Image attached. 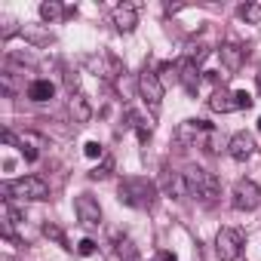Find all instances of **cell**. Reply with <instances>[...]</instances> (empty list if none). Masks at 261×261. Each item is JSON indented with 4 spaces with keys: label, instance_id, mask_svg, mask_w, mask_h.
<instances>
[{
    "label": "cell",
    "instance_id": "6da1fadb",
    "mask_svg": "<svg viewBox=\"0 0 261 261\" xmlns=\"http://www.w3.org/2000/svg\"><path fill=\"white\" fill-rule=\"evenodd\" d=\"M117 194H120V203L133 206V209H151L157 188H154L148 178H123Z\"/></svg>",
    "mask_w": 261,
    "mask_h": 261
},
{
    "label": "cell",
    "instance_id": "7a4b0ae2",
    "mask_svg": "<svg viewBox=\"0 0 261 261\" xmlns=\"http://www.w3.org/2000/svg\"><path fill=\"white\" fill-rule=\"evenodd\" d=\"M4 194L19 197V200H49V185L37 175H25V178H16V181H7Z\"/></svg>",
    "mask_w": 261,
    "mask_h": 261
},
{
    "label": "cell",
    "instance_id": "3957f363",
    "mask_svg": "<svg viewBox=\"0 0 261 261\" xmlns=\"http://www.w3.org/2000/svg\"><path fill=\"white\" fill-rule=\"evenodd\" d=\"M230 206L237 212H252L261 206V188L252 181V178H240L233 185V194H230Z\"/></svg>",
    "mask_w": 261,
    "mask_h": 261
},
{
    "label": "cell",
    "instance_id": "277c9868",
    "mask_svg": "<svg viewBox=\"0 0 261 261\" xmlns=\"http://www.w3.org/2000/svg\"><path fill=\"white\" fill-rule=\"evenodd\" d=\"M215 252H218V261H237L243 252V233L237 227H221L215 237Z\"/></svg>",
    "mask_w": 261,
    "mask_h": 261
},
{
    "label": "cell",
    "instance_id": "5b68a950",
    "mask_svg": "<svg viewBox=\"0 0 261 261\" xmlns=\"http://www.w3.org/2000/svg\"><path fill=\"white\" fill-rule=\"evenodd\" d=\"M139 92H142V98L151 105V111H160V105H163V80H160L157 71L145 68V71L139 74Z\"/></svg>",
    "mask_w": 261,
    "mask_h": 261
},
{
    "label": "cell",
    "instance_id": "8992f818",
    "mask_svg": "<svg viewBox=\"0 0 261 261\" xmlns=\"http://www.w3.org/2000/svg\"><path fill=\"white\" fill-rule=\"evenodd\" d=\"M212 133V126L206 123V120H185L181 126H178V133H175V139L181 142V145H194V148H203V142H206V136Z\"/></svg>",
    "mask_w": 261,
    "mask_h": 261
},
{
    "label": "cell",
    "instance_id": "52a82bcc",
    "mask_svg": "<svg viewBox=\"0 0 261 261\" xmlns=\"http://www.w3.org/2000/svg\"><path fill=\"white\" fill-rule=\"evenodd\" d=\"M74 212H77V218H80L83 227H98V224H101V206H98V200L89 197V194H80V197L74 200Z\"/></svg>",
    "mask_w": 261,
    "mask_h": 261
},
{
    "label": "cell",
    "instance_id": "ba28073f",
    "mask_svg": "<svg viewBox=\"0 0 261 261\" xmlns=\"http://www.w3.org/2000/svg\"><path fill=\"white\" fill-rule=\"evenodd\" d=\"M218 56H221V65L227 68V74H237V71H240V68L246 65V49H243L240 43H233V40L221 43Z\"/></svg>",
    "mask_w": 261,
    "mask_h": 261
},
{
    "label": "cell",
    "instance_id": "9c48e42d",
    "mask_svg": "<svg viewBox=\"0 0 261 261\" xmlns=\"http://www.w3.org/2000/svg\"><path fill=\"white\" fill-rule=\"evenodd\" d=\"M227 154L233 157V160H249L252 154H255V139L249 136V133H237V136H230V142H227Z\"/></svg>",
    "mask_w": 261,
    "mask_h": 261
},
{
    "label": "cell",
    "instance_id": "30bf717a",
    "mask_svg": "<svg viewBox=\"0 0 261 261\" xmlns=\"http://www.w3.org/2000/svg\"><path fill=\"white\" fill-rule=\"evenodd\" d=\"M114 25H117V31H120V34L136 31V25H139L136 7H133V4H120V7H114Z\"/></svg>",
    "mask_w": 261,
    "mask_h": 261
},
{
    "label": "cell",
    "instance_id": "8fae6325",
    "mask_svg": "<svg viewBox=\"0 0 261 261\" xmlns=\"http://www.w3.org/2000/svg\"><path fill=\"white\" fill-rule=\"evenodd\" d=\"M160 181H163V191H166V194H172V197H188V181H185V172H172L169 166H163Z\"/></svg>",
    "mask_w": 261,
    "mask_h": 261
},
{
    "label": "cell",
    "instance_id": "7c38bea8",
    "mask_svg": "<svg viewBox=\"0 0 261 261\" xmlns=\"http://www.w3.org/2000/svg\"><path fill=\"white\" fill-rule=\"evenodd\" d=\"M178 80H181V86H185L191 95H197V89H200V71H197V65H194L191 59L178 62Z\"/></svg>",
    "mask_w": 261,
    "mask_h": 261
},
{
    "label": "cell",
    "instance_id": "4fadbf2b",
    "mask_svg": "<svg viewBox=\"0 0 261 261\" xmlns=\"http://www.w3.org/2000/svg\"><path fill=\"white\" fill-rule=\"evenodd\" d=\"M71 117L77 120V123H89L92 120V105H89V98L86 95H71Z\"/></svg>",
    "mask_w": 261,
    "mask_h": 261
},
{
    "label": "cell",
    "instance_id": "5bb4252c",
    "mask_svg": "<svg viewBox=\"0 0 261 261\" xmlns=\"http://www.w3.org/2000/svg\"><path fill=\"white\" fill-rule=\"evenodd\" d=\"M218 191H221L218 178H215L212 172H206V169H203V175H200V200L215 203V200H218Z\"/></svg>",
    "mask_w": 261,
    "mask_h": 261
},
{
    "label": "cell",
    "instance_id": "9a60e30c",
    "mask_svg": "<svg viewBox=\"0 0 261 261\" xmlns=\"http://www.w3.org/2000/svg\"><path fill=\"white\" fill-rule=\"evenodd\" d=\"M209 108H212L215 114H230V111H237V101H233V92H224V89H218V92H212V98H209Z\"/></svg>",
    "mask_w": 261,
    "mask_h": 261
},
{
    "label": "cell",
    "instance_id": "2e32d148",
    "mask_svg": "<svg viewBox=\"0 0 261 261\" xmlns=\"http://www.w3.org/2000/svg\"><path fill=\"white\" fill-rule=\"evenodd\" d=\"M129 126L139 133V142H148L151 139V133H154V123L148 120V117H142L139 111H129Z\"/></svg>",
    "mask_w": 261,
    "mask_h": 261
},
{
    "label": "cell",
    "instance_id": "e0dca14e",
    "mask_svg": "<svg viewBox=\"0 0 261 261\" xmlns=\"http://www.w3.org/2000/svg\"><path fill=\"white\" fill-rule=\"evenodd\" d=\"M56 95V86L49 83V80H34L31 86H28V98L31 101H49Z\"/></svg>",
    "mask_w": 261,
    "mask_h": 261
},
{
    "label": "cell",
    "instance_id": "ac0fdd59",
    "mask_svg": "<svg viewBox=\"0 0 261 261\" xmlns=\"http://www.w3.org/2000/svg\"><path fill=\"white\" fill-rule=\"evenodd\" d=\"M62 13H65V10H62L59 0H46V4H40V19H43V22H49V25H53V22H59V19H62Z\"/></svg>",
    "mask_w": 261,
    "mask_h": 261
},
{
    "label": "cell",
    "instance_id": "d6986e66",
    "mask_svg": "<svg viewBox=\"0 0 261 261\" xmlns=\"http://www.w3.org/2000/svg\"><path fill=\"white\" fill-rule=\"evenodd\" d=\"M240 16H243L249 25H258V22H261V0H255V4H243V7H240Z\"/></svg>",
    "mask_w": 261,
    "mask_h": 261
},
{
    "label": "cell",
    "instance_id": "ffe728a7",
    "mask_svg": "<svg viewBox=\"0 0 261 261\" xmlns=\"http://www.w3.org/2000/svg\"><path fill=\"white\" fill-rule=\"evenodd\" d=\"M43 237H49V240L62 243L65 249H71V246H68V240H65V233H62V227H59V224H53V221H46V224H43Z\"/></svg>",
    "mask_w": 261,
    "mask_h": 261
},
{
    "label": "cell",
    "instance_id": "44dd1931",
    "mask_svg": "<svg viewBox=\"0 0 261 261\" xmlns=\"http://www.w3.org/2000/svg\"><path fill=\"white\" fill-rule=\"evenodd\" d=\"M111 169H114V160H111V157H105V163H101L98 169H92V172H89V178H92V181L108 178V175H111Z\"/></svg>",
    "mask_w": 261,
    "mask_h": 261
},
{
    "label": "cell",
    "instance_id": "7402d4cb",
    "mask_svg": "<svg viewBox=\"0 0 261 261\" xmlns=\"http://www.w3.org/2000/svg\"><path fill=\"white\" fill-rule=\"evenodd\" d=\"M233 101H237V108H252V105H255V98H252L246 89H237V92H233Z\"/></svg>",
    "mask_w": 261,
    "mask_h": 261
},
{
    "label": "cell",
    "instance_id": "603a6c76",
    "mask_svg": "<svg viewBox=\"0 0 261 261\" xmlns=\"http://www.w3.org/2000/svg\"><path fill=\"white\" fill-rule=\"evenodd\" d=\"M83 154H86L89 160H98V157L105 154V148H101L98 142H86V145H83Z\"/></svg>",
    "mask_w": 261,
    "mask_h": 261
},
{
    "label": "cell",
    "instance_id": "cb8c5ba5",
    "mask_svg": "<svg viewBox=\"0 0 261 261\" xmlns=\"http://www.w3.org/2000/svg\"><path fill=\"white\" fill-rule=\"evenodd\" d=\"M77 255H83V258H89V255H95V240H80L77 243Z\"/></svg>",
    "mask_w": 261,
    "mask_h": 261
},
{
    "label": "cell",
    "instance_id": "d4e9b609",
    "mask_svg": "<svg viewBox=\"0 0 261 261\" xmlns=\"http://www.w3.org/2000/svg\"><path fill=\"white\" fill-rule=\"evenodd\" d=\"M16 31H19V28H16V19L4 16V28H0V37H4V40H10V37H13Z\"/></svg>",
    "mask_w": 261,
    "mask_h": 261
},
{
    "label": "cell",
    "instance_id": "484cf974",
    "mask_svg": "<svg viewBox=\"0 0 261 261\" xmlns=\"http://www.w3.org/2000/svg\"><path fill=\"white\" fill-rule=\"evenodd\" d=\"M25 37H31L34 43H53V37L43 34V31H28V28H25Z\"/></svg>",
    "mask_w": 261,
    "mask_h": 261
},
{
    "label": "cell",
    "instance_id": "4316f807",
    "mask_svg": "<svg viewBox=\"0 0 261 261\" xmlns=\"http://www.w3.org/2000/svg\"><path fill=\"white\" fill-rule=\"evenodd\" d=\"M160 261H178V255L169 252V249H163V252H160Z\"/></svg>",
    "mask_w": 261,
    "mask_h": 261
},
{
    "label": "cell",
    "instance_id": "83f0119b",
    "mask_svg": "<svg viewBox=\"0 0 261 261\" xmlns=\"http://www.w3.org/2000/svg\"><path fill=\"white\" fill-rule=\"evenodd\" d=\"M185 10V4H166V13L172 16V13H181Z\"/></svg>",
    "mask_w": 261,
    "mask_h": 261
},
{
    "label": "cell",
    "instance_id": "f1b7e54d",
    "mask_svg": "<svg viewBox=\"0 0 261 261\" xmlns=\"http://www.w3.org/2000/svg\"><path fill=\"white\" fill-rule=\"evenodd\" d=\"M258 133H261V117H258Z\"/></svg>",
    "mask_w": 261,
    "mask_h": 261
},
{
    "label": "cell",
    "instance_id": "f546056e",
    "mask_svg": "<svg viewBox=\"0 0 261 261\" xmlns=\"http://www.w3.org/2000/svg\"><path fill=\"white\" fill-rule=\"evenodd\" d=\"M258 83H261V74H258Z\"/></svg>",
    "mask_w": 261,
    "mask_h": 261
}]
</instances>
